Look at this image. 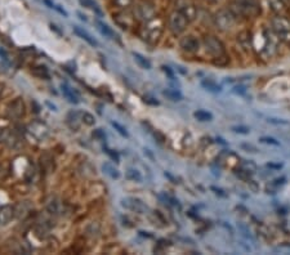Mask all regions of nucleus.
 <instances>
[{
	"label": "nucleus",
	"instance_id": "15",
	"mask_svg": "<svg viewBox=\"0 0 290 255\" xmlns=\"http://www.w3.org/2000/svg\"><path fill=\"white\" fill-rule=\"evenodd\" d=\"M16 215V210L14 208H12L11 205H5L0 209V224L1 226H5L11 222L12 219Z\"/></svg>",
	"mask_w": 290,
	"mask_h": 255
},
{
	"label": "nucleus",
	"instance_id": "8",
	"mask_svg": "<svg viewBox=\"0 0 290 255\" xmlns=\"http://www.w3.org/2000/svg\"><path fill=\"white\" fill-rule=\"evenodd\" d=\"M136 17H138L140 20H144V21H150L152 18L156 17L155 14V8L154 5L150 3V1H142L136 7Z\"/></svg>",
	"mask_w": 290,
	"mask_h": 255
},
{
	"label": "nucleus",
	"instance_id": "20",
	"mask_svg": "<svg viewBox=\"0 0 290 255\" xmlns=\"http://www.w3.org/2000/svg\"><path fill=\"white\" fill-rule=\"evenodd\" d=\"M102 170L105 173L106 175H109L111 179H119L120 178V171L114 166L110 162H105V164H102Z\"/></svg>",
	"mask_w": 290,
	"mask_h": 255
},
{
	"label": "nucleus",
	"instance_id": "41",
	"mask_svg": "<svg viewBox=\"0 0 290 255\" xmlns=\"http://www.w3.org/2000/svg\"><path fill=\"white\" fill-rule=\"evenodd\" d=\"M1 93H3V85L0 84V97H1Z\"/></svg>",
	"mask_w": 290,
	"mask_h": 255
},
{
	"label": "nucleus",
	"instance_id": "30",
	"mask_svg": "<svg viewBox=\"0 0 290 255\" xmlns=\"http://www.w3.org/2000/svg\"><path fill=\"white\" fill-rule=\"evenodd\" d=\"M79 1H80L81 5H84L85 8H89V9H92V11H96L97 13H101L99 9L97 8V4H96L93 0H79Z\"/></svg>",
	"mask_w": 290,
	"mask_h": 255
},
{
	"label": "nucleus",
	"instance_id": "9",
	"mask_svg": "<svg viewBox=\"0 0 290 255\" xmlns=\"http://www.w3.org/2000/svg\"><path fill=\"white\" fill-rule=\"evenodd\" d=\"M24 110H26V107H24V101H22V98H16V99H14L13 102H11L7 107L8 115L11 116V117H13V119H21L22 116L24 115V112H26Z\"/></svg>",
	"mask_w": 290,
	"mask_h": 255
},
{
	"label": "nucleus",
	"instance_id": "31",
	"mask_svg": "<svg viewBox=\"0 0 290 255\" xmlns=\"http://www.w3.org/2000/svg\"><path fill=\"white\" fill-rule=\"evenodd\" d=\"M115 4L119 8H122V9H126V8H129L132 4H133V0H114Z\"/></svg>",
	"mask_w": 290,
	"mask_h": 255
},
{
	"label": "nucleus",
	"instance_id": "33",
	"mask_svg": "<svg viewBox=\"0 0 290 255\" xmlns=\"http://www.w3.org/2000/svg\"><path fill=\"white\" fill-rule=\"evenodd\" d=\"M242 169H244V170L246 171V173H249V174H250V173H254V171H255V165L253 164V162H248V161H244V162H242Z\"/></svg>",
	"mask_w": 290,
	"mask_h": 255
},
{
	"label": "nucleus",
	"instance_id": "17",
	"mask_svg": "<svg viewBox=\"0 0 290 255\" xmlns=\"http://www.w3.org/2000/svg\"><path fill=\"white\" fill-rule=\"evenodd\" d=\"M73 32H75V34H76V35L79 36V38H81L83 40H85V42H87L88 44H89V46H98L97 40H96L95 38H92V36L89 35V34H88L87 31H84L83 28L77 27V26H73Z\"/></svg>",
	"mask_w": 290,
	"mask_h": 255
},
{
	"label": "nucleus",
	"instance_id": "12",
	"mask_svg": "<svg viewBox=\"0 0 290 255\" xmlns=\"http://www.w3.org/2000/svg\"><path fill=\"white\" fill-rule=\"evenodd\" d=\"M178 11L185 14L189 21H193L196 18V16H197V9H196L195 5H193V3H190V1L181 0L178 3Z\"/></svg>",
	"mask_w": 290,
	"mask_h": 255
},
{
	"label": "nucleus",
	"instance_id": "23",
	"mask_svg": "<svg viewBox=\"0 0 290 255\" xmlns=\"http://www.w3.org/2000/svg\"><path fill=\"white\" fill-rule=\"evenodd\" d=\"M133 57H134V61L137 62V65L141 67V69H145V70H150L151 69V63L150 61L147 60V58H145L142 54H140V53H133Z\"/></svg>",
	"mask_w": 290,
	"mask_h": 255
},
{
	"label": "nucleus",
	"instance_id": "6",
	"mask_svg": "<svg viewBox=\"0 0 290 255\" xmlns=\"http://www.w3.org/2000/svg\"><path fill=\"white\" fill-rule=\"evenodd\" d=\"M204 43H205L206 50L214 57V58H219V57L226 56V49H224L223 43L220 42L219 39H217L216 36H206L204 39Z\"/></svg>",
	"mask_w": 290,
	"mask_h": 255
},
{
	"label": "nucleus",
	"instance_id": "4",
	"mask_svg": "<svg viewBox=\"0 0 290 255\" xmlns=\"http://www.w3.org/2000/svg\"><path fill=\"white\" fill-rule=\"evenodd\" d=\"M163 28H164V23L161 21L160 18H152L150 21H147L146 26L144 27V36L147 42L155 43L159 42V39L161 38V34H163Z\"/></svg>",
	"mask_w": 290,
	"mask_h": 255
},
{
	"label": "nucleus",
	"instance_id": "40",
	"mask_svg": "<svg viewBox=\"0 0 290 255\" xmlns=\"http://www.w3.org/2000/svg\"><path fill=\"white\" fill-rule=\"evenodd\" d=\"M267 166H268V168H273V169H280L281 168V164H268Z\"/></svg>",
	"mask_w": 290,
	"mask_h": 255
},
{
	"label": "nucleus",
	"instance_id": "36",
	"mask_svg": "<svg viewBox=\"0 0 290 255\" xmlns=\"http://www.w3.org/2000/svg\"><path fill=\"white\" fill-rule=\"evenodd\" d=\"M232 92L236 93V94H244V93H246V87H244V85H238V87H235L234 89H232Z\"/></svg>",
	"mask_w": 290,
	"mask_h": 255
},
{
	"label": "nucleus",
	"instance_id": "21",
	"mask_svg": "<svg viewBox=\"0 0 290 255\" xmlns=\"http://www.w3.org/2000/svg\"><path fill=\"white\" fill-rule=\"evenodd\" d=\"M96 24H97L98 31L101 32L102 35L105 36V38H109V39H115L116 38L115 32L112 31L111 27H109L107 24H105L103 22H101V21H96Z\"/></svg>",
	"mask_w": 290,
	"mask_h": 255
},
{
	"label": "nucleus",
	"instance_id": "29",
	"mask_svg": "<svg viewBox=\"0 0 290 255\" xmlns=\"http://www.w3.org/2000/svg\"><path fill=\"white\" fill-rule=\"evenodd\" d=\"M126 178L130 179V181H134V182H141L142 181L140 171L136 170V169H129L126 171Z\"/></svg>",
	"mask_w": 290,
	"mask_h": 255
},
{
	"label": "nucleus",
	"instance_id": "7",
	"mask_svg": "<svg viewBox=\"0 0 290 255\" xmlns=\"http://www.w3.org/2000/svg\"><path fill=\"white\" fill-rule=\"evenodd\" d=\"M280 39L273 31H265V46H263V53H266L267 57H272L277 53V44Z\"/></svg>",
	"mask_w": 290,
	"mask_h": 255
},
{
	"label": "nucleus",
	"instance_id": "27",
	"mask_svg": "<svg viewBox=\"0 0 290 255\" xmlns=\"http://www.w3.org/2000/svg\"><path fill=\"white\" fill-rule=\"evenodd\" d=\"M32 75H35L36 77H40V79H49V72L44 66H38L34 67L31 70Z\"/></svg>",
	"mask_w": 290,
	"mask_h": 255
},
{
	"label": "nucleus",
	"instance_id": "25",
	"mask_svg": "<svg viewBox=\"0 0 290 255\" xmlns=\"http://www.w3.org/2000/svg\"><path fill=\"white\" fill-rule=\"evenodd\" d=\"M193 116L199 121H210V120H213V115L210 112L204 111V110H197L196 112H193Z\"/></svg>",
	"mask_w": 290,
	"mask_h": 255
},
{
	"label": "nucleus",
	"instance_id": "3",
	"mask_svg": "<svg viewBox=\"0 0 290 255\" xmlns=\"http://www.w3.org/2000/svg\"><path fill=\"white\" fill-rule=\"evenodd\" d=\"M236 14L231 9H220L214 16V23L220 31H230L236 23Z\"/></svg>",
	"mask_w": 290,
	"mask_h": 255
},
{
	"label": "nucleus",
	"instance_id": "16",
	"mask_svg": "<svg viewBox=\"0 0 290 255\" xmlns=\"http://www.w3.org/2000/svg\"><path fill=\"white\" fill-rule=\"evenodd\" d=\"M66 121L71 129L77 130L79 129V126H80L81 122H83V120H81V114L80 112H76V111L69 112V115L66 116Z\"/></svg>",
	"mask_w": 290,
	"mask_h": 255
},
{
	"label": "nucleus",
	"instance_id": "14",
	"mask_svg": "<svg viewBox=\"0 0 290 255\" xmlns=\"http://www.w3.org/2000/svg\"><path fill=\"white\" fill-rule=\"evenodd\" d=\"M30 132H31L38 139H44V138H47V137L49 136L48 126H47L46 124H43V122H32L31 125H30Z\"/></svg>",
	"mask_w": 290,
	"mask_h": 255
},
{
	"label": "nucleus",
	"instance_id": "28",
	"mask_svg": "<svg viewBox=\"0 0 290 255\" xmlns=\"http://www.w3.org/2000/svg\"><path fill=\"white\" fill-rule=\"evenodd\" d=\"M81 120L88 126H93L96 124L95 116L92 115L91 112H81Z\"/></svg>",
	"mask_w": 290,
	"mask_h": 255
},
{
	"label": "nucleus",
	"instance_id": "39",
	"mask_svg": "<svg viewBox=\"0 0 290 255\" xmlns=\"http://www.w3.org/2000/svg\"><path fill=\"white\" fill-rule=\"evenodd\" d=\"M269 122H275V124H287L285 120H279V119H268Z\"/></svg>",
	"mask_w": 290,
	"mask_h": 255
},
{
	"label": "nucleus",
	"instance_id": "42",
	"mask_svg": "<svg viewBox=\"0 0 290 255\" xmlns=\"http://www.w3.org/2000/svg\"><path fill=\"white\" fill-rule=\"evenodd\" d=\"M212 1H214V3H218V1H220V0H212Z\"/></svg>",
	"mask_w": 290,
	"mask_h": 255
},
{
	"label": "nucleus",
	"instance_id": "11",
	"mask_svg": "<svg viewBox=\"0 0 290 255\" xmlns=\"http://www.w3.org/2000/svg\"><path fill=\"white\" fill-rule=\"evenodd\" d=\"M179 46H181L185 52L187 53H193L196 50H199L200 43L199 40L193 35H187L185 38H182L179 40Z\"/></svg>",
	"mask_w": 290,
	"mask_h": 255
},
{
	"label": "nucleus",
	"instance_id": "37",
	"mask_svg": "<svg viewBox=\"0 0 290 255\" xmlns=\"http://www.w3.org/2000/svg\"><path fill=\"white\" fill-rule=\"evenodd\" d=\"M106 154L109 155V156L112 159V160L116 161V162H119V155L116 154V152H114L112 150H109V148H106Z\"/></svg>",
	"mask_w": 290,
	"mask_h": 255
},
{
	"label": "nucleus",
	"instance_id": "10",
	"mask_svg": "<svg viewBox=\"0 0 290 255\" xmlns=\"http://www.w3.org/2000/svg\"><path fill=\"white\" fill-rule=\"evenodd\" d=\"M114 21H115V23L118 24V26H120L121 28L128 30L129 27H132V24H133L134 22V18L129 12L121 11L114 14Z\"/></svg>",
	"mask_w": 290,
	"mask_h": 255
},
{
	"label": "nucleus",
	"instance_id": "35",
	"mask_svg": "<svg viewBox=\"0 0 290 255\" xmlns=\"http://www.w3.org/2000/svg\"><path fill=\"white\" fill-rule=\"evenodd\" d=\"M232 130H234L235 133H239V134H248L249 133V128H246V126H234V128H232Z\"/></svg>",
	"mask_w": 290,
	"mask_h": 255
},
{
	"label": "nucleus",
	"instance_id": "26",
	"mask_svg": "<svg viewBox=\"0 0 290 255\" xmlns=\"http://www.w3.org/2000/svg\"><path fill=\"white\" fill-rule=\"evenodd\" d=\"M163 94L168 98V99H170V101L177 102L182 99L181 93L178 91H174V89H165V91H163Z\"/></svg>",
	"mask_w": 290,
	"mask_h": 255
},
{
	"label": "nucleus",
	"instance_id": "2",
	"mask_svg": "<svg viewBox=\"0 0 290 255\" xmlns=\"http://www.w3.org/2000/svg\"><path fill=\"white\" fill-rule=\"evenodd\" d=\"M272 31L281 42L290 44V20L284 16H276L271 21Z\"/></svg>",
	"mask_w": 290,
	"mask_h": 255
},
{
	"label": "nucleus",
	"instance_id": "22",
	"mask_svg": "<svg viewBox=\"0 0 290 255\" xmlns=\"http://www.w3.org/2000/svg\"><path fill=\"white\" fill-rule=\"evenodd\" d=\"M269 4V7L275 13H283L287 9V4L285 0H267Z\"/></svg>",
	"mask_w": 290,
	"mask_h": 255
},
{
	"label": "nucleus",
	"instance_id": "19",
	"mask_svg": "<svg viewBox=\"0 0 290 255\" xmlns=\"http://www.w3.org/2000/svg\"><path fill=\"white\" fill-rule=\"evenodd\" d=\"M61 89H62L63 95L66 97L67 101L71 102V103H75V105H76V103H79V97H77L76 93H75V92H73V89H71L69 85L62 84L61 85Z\"/></svg>",
	"mask_w": 290,
	"mask_h": 255
},
{
	"label": "nucleus",
	"instance_id": "5",
	"mask_svg": "<svg viewBox=\"0 0 290 255\" xmlns=\"http://www.w3.org/2000/svg\"><path fill=\"white\" fill-rule=\"evenodd\" d=\"M189 20L186 17L185 14L179 12L178 9L174 12H171L169 14L168 18V26L169 30L171 31V34H174V35H179L182 32L185 31L186 28H187V24H189Z\"/></svg>",
	"mask_w": 290,
	"mask_h": 255
},
{
	"label": "nucleus",
	"instance_id": "18",
	"mask_svg": "<svg viewBox=\"0 0 290 255\" xmlns=\"http://www.w3.org/2000/svg\"><path fill=\"white\" fill-rule=\"evenodd\" d=\"M239 44L245 49V50H249L252 48V38H250V32L249 31H242L239 34L238 36Z\"/></svg>",
	"mask_w": 290,
	"mask_h": 255
},
{
	"label": "nucleus",
	"instance_id": "32",
	"mask_svg": "<svg viewBox=\"0 0 290 255\" xmlns=\"http://www.w3.org/2000/svg\"><path fill=\"white\" fill-rule=\"evenodd\" d=\"M259 140H261L262 143L272 144V146H280L279 142H277V140L275 139V138H271V137H262V138H261Z\"/></svg>",
	"mask_w": 290,
	"mask_h": 255
},
{
	"label": "nucleus",
	"instance_id": "38",
	"mask_svg": "<svg viewBox=\"0 0 290 255\" xmlns=\"http://www.w3.org/2000/svg\"><path fill=\"white\" fill-rule=\"evenodd\" d=\"M93 136L95 137H99V138H101V139H103V138H105V134L102 133V130L101 129H97L95 132V133H93Z\"/></svg>",
	"mask_w": 290,
	"mask_h": 255
},
{
	"label": "nucleus",
	"instance_id": "34",
	"mask_svg": "<svg viewBox=\"0 0 290 255\" xmlns=\"http://www.w3.org/2000/svg\"><path fill=\"white\" fill-rule=\"evenodd\" d=\"M111 125L114 126V128H115L116 130H118V132H119L120 134H121V136H124V137H128V133H126V130L124 129V128H122L121 125H120L119 122H115V121H111Z\"/></svg>",
	"mask_w": 290,
	"mask_h": 255
},
{
	"label": "nucleus",
	"instance_id": "1",
	"mask_svg": "<svg viewBox=\"0 0 290 255\" xmlns=\"http://www.w3.org/2000/svg\"><path fill=\"white\" fill-rule=\"evenodd\" d=\"M230 9L236 16H242L245 18L258 17L262 12L257 0H235Z\"/></svg>",
	"mask_w": 290,
	"mask_h": 255
},
{
	"label": "nucleus",
	"instance_id": "13",
	"mask_svg": "<svg viewBox=\"0 0 290 255\" xmlns=\"http://www.w3.org/2000/svg\"><path fill=\"white\" fill-rule=\"evenodd\" d=\"M121 207L125 208V209H128V210H132V211H136V213H141V214L144 213L145 210L147 209L144 204H142V201H140V200H137V199H132V197H129V199L121 200Z\"/></svg>",
	"mask_w": 290,
	"mask_h": 255
},
{
	"label": "nucleus",
	"instance_id": "24",
	"mask_svg": "<svg viewBox=\"0 0 290 255\" xmlns=\"http://www.w3.org/2000/svg\"><path fill=\"white\" fill-rule=\"evenodd\" d=\"M201 85H203V88H205L206 91L212 92V93H219L222 91L219 85L217 83H214L213 80H210V79H205V80L201 81Z\"/></svg>",
	"mask_w": 290,
	"mask_h": 255
}]
</instances>
